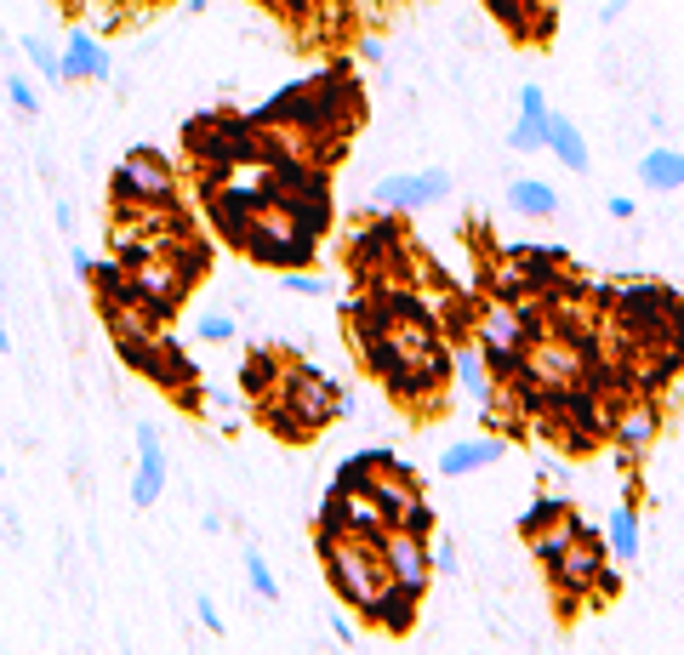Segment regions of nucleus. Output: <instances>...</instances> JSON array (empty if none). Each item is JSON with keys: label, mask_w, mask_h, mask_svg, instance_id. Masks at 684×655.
Segmentation results:
<instances>
[{"label": "nucleus", "mask_w": 684, "mask_h": 655, "mask_svg": "<svg viewBox=\"0 0 684 655\" xmlns=\"http://www.w3.org/2000/svg\"><path fill=\"white\" fill-rule=\"evenodd\" d=\"M314 559H320L331 593L349 604L354 616L365 610V604H371L388 581H394V576H388V565H382V553H377V541H354V536L314 530Z\"/></svg>", "instance_id": "f257e3e1"}, {"label": "nucleus", "mask_w": 684, "mask_h": 655, "mask_svg": "<svg viewBox=\"0 0 684 655\" xmlns=\"http://www.w3.org/2000/svg\"><path fill=\"white\" fill-rule=\"evenodd\" d=\"M605 314L616 320V331L627 342H639V336H684V296L673 285H662V280H627V285H616Z\"/></svg>", "instance_id": "f03ea898"}, {"label": "nucleus", "mask_w": 684, "mask_h": 655, "mask_svg": "<svg viewBox=\"0 0 684 655\" xmlns=\"http://www.w3.org/2000/svg\"><path fill=\"white\" fill-rule=\"evenodd\" d=\"M109 199L115 212L131 223L143 212H160V206H177V183H172V160L160 155V148L137 143L131 155L109 172Z\"/></svg>", "instance_id": "7ed1b4c3"}, {"label": "nucleus", "mask_w": 684, "mask_h": 655, "mask_svg": "<svg viewBox=\"0 0 684 655\" xmlns=\"http://www.w3.org/2000/svg\"><path fill=\"white\" fill-rule=\"evenodd\" d=\"M234 251H246L252 263H263V268H280V274H285V268H309V263L320 257V239H314L309 228L291 223V212L274 199L268 212H257V217L246 223V234L234 239Z\"/></svg>", "instance_id": "20e7f679"}, {"label": "nucleus", "mask_w": 684, "mask_h": 655, "mask_svg": "<svg viewBox=\"0 0 684 655\" xmlns=\"http://www.w3.org/2000/svg\"><path fill=\"white\" fill-rule=\"evenodd\" d=\"M405 257H411V245H405L400 212H382V217L360 223L354 239H349V268H354V280H365V285L405 274Z\"/></svg>", "instance_id": "39448f33"}, {"label": "nucleus", "mask_w": 684, "mask_h": 655, "mask_svg": "<svg viewBox=\"0 0 684 655\" xmlns=\"http://www.w3.org/2000/svg\"><path fill=\"white\" fill-rule=\"evenodd\" d=\"M336 393H342V388H336L331 377H320L314 365H285V377H280V388H274L268 399H280V405L314 433V428L336 422Z\"/></svg>", "instance_id": "423d86ee"}, {"label": "nucleus", "mask_w": 684, "mask_h": 655, "mask_svg": "<svg viewBox=\"0 0 684 655\" xmlns=\"http://www.w3.org/2000/svg\"><path fill=\"white\" fill-rule=\"evenodd\" d=\"M446 194H451V172L446 166H428V172H394V177H382L371 188V206L422 212V206H433V199H446Z\"/></svg>", "instance_id": "0eeeda50"}, {"label": "nucleus", "mask_w": 684, "mask_h": 655, "mask_svg": "<svg viewBox=\"0 0 684 655\" xmlns=\"http://www.w3.org/2000/svg\"><path fill=\"white\" fill-rule=\"evenodd\" d=\"M377 553H382L388 576H394L405 593H428V581H433L428 541H417V536H405V530H382V536H377Z\"/></svg>", "instance_id": "6e6552de"}, {"label": "nucleus", "mask_w": 684, "mask_h": 655, "mask_svg": "<svg viewBox=\"0 0 684 655\" xmlns=\"http://www.w3.org/2000/svg\"><path fill=\"white\" fill-rule=\"evenodd\" d=\"M656 433H662V405H656L651 393H633L627 405L610 411V422H605V439H610L616 450H633V457H645Z\"/></svg>", "instance_id": "1a4fd4ad"}, {"label": "nucleus", "mask_w": 684, "mask_h": 655, "mask_svg": "<svg viewBox=\"0 0 684 655\" xmlns=\"http://www.w3.org/2000/svg\"><path fill=\"white\" fill-rule=\"evenodd\" d=\"M417 616H422V593H405L400 581H388L365 610H360V622L365 627H377V633H388V638H405L411 627H417Z\"/></svg>", "instance_id": "9d476101"}, {"label": "nucleus", "mask_w": 684, "mask_h": 655, "mask_svg": "<svg viewBox=\"0 0 684 655\" xmlns=\"http://www.w3.org/2000/svg\"><path fill=\"white\" fill-rule=\"evenodd\" d=\"M508 457V439L502 433H479V439H457L439 450V479H468L479 468H497Z\"/></svg>", "instance_id": "9b49d317"}, {"label": "nucleus", "mask_w": 684, "mask_h": 655, "mask_svg": "<svg viewBox=\"0 0 684 655\" xmlns=\"http://www.w3.org/2000/svg\"><path fill=\"white\" fill-rule=\"evenodd\" d=\"M166 490V450H160V428L137 422V479H131V501L137 508H155Z\"/></svg>", "instance_id": "f8f14e48"}, {"label": "nucleus", "mask_w": 684, "mask_h": 655, "mask_svg": "<svg viewBox=\"0 0 684 655\" xmlns=\"http://www.w3.org/2000/svg\"><path fill=\"white\" fill-rule=\"evenodd\" d=\"M548 97H543V86L536 80H525L519 86V120H514V131H508V148L514 155H543L548 148Z\"/></svg>", "instance_id": "ddd939ff"}, {"label": "nucleus", "mask_w": 684, "mask_h": 655, "mask_svg": "<svg viewBox=\"0 0 684 655\" xmlns=\"http://www.w3.org/2000/svg\"><path fill=\"white\" fill-rule=\"evenodd\" d=\"M109 75H115L109 46L91 29H69V40H63V86L69 80H109Z\"/></svg>", "instance_id": "4468645a"}, {"label": "nucleus", "mask_w": 684, "mask_h": 655, "mask_svg": "<svg viewBox=\"0 0 684 655\" xmlns=\"http://www.w3.org/2000/svg\"><path fill=\"white\" fill-rule=\"evenodd\" d=\"M400 457L388 444H371V450H354V457H342L336 468H331V490H342V496H365L371 485H377V473H388Z\"/></svg>", "instance_id": "2eb2a0df"}, {"label": "nucleus", "mask_w": 684, "mask_h": 655, "mask_svg": "<svg viewBox=\"0 0 684 655\" xmlns=\"http://www.w3.org/2000/svg\"><path fill=\"white\" fill-rule=\"evenodd\" d=\"M605 547H610L616 565H633V559H639L645 536H639V508H633V496L610 508V519H605Z\"/></svg>", "instance_id": "dca6fc26"}, {"label": "nucleus", "mask_w": 684, "mask_h": 655, "mask_svg": "<svg viewBox=\"0 0 684 655\" xmlns=\"http://www.w3.org/2000/svg\"><path fill=\"white\" fill-rule=\"evenodd\" d=\"M451 382L468 393V399H485L497 388V377H491V365H485V354H479V342H451Z\"/></svg>", "instance_id": "f3484780"}, {"label": "nucleus", "mask_w": 684, "mask_h": 655, "mask_svg": "<svg viewBox=\"0 0 684 655\" xmlns=\"http://www.w3.org/2000/svg\"><path fill=\"white\" fill-rule=\"evenodd\" d=\"M285 377V360L274 354V348H252L246 360H240V393L246 399H268Z\"/></svg>", "instance_id": "a211bd4d"}, {"label": "nucleus", "mask_w": 684, "mask_h": 655, "mask_svg": "<svg viewBox=\"0 0 684 655\" xmlns=\"http://www.w3.org/2000/svg\"><path fill=\"white\" fill-rule=\"evenodd\" d=\"M548 155H554L559 166H570V172H588V166H594L588 137H582V126L565 120V115H548Z\"/></svg>", "instance_id": "6ab92c4d"}, {"label": "nucleus", "mask_w": 684, "mask_h": 655, "mask_svg": "<svg viewBox=\"0 0 684 655\" xmlns=\"http://www.w3.org/2000/svg\"><path fill=\"white\" fill-rule=\"evenodd\" d=\"M508 206H514L519 217H554V212H559V194H554V183H543V177H514V183H508Z\"/></svg>", "instance_id": "aec40b11"}, {"label": "nucleus", "mask_w": 684, "mask_h": 655, "mask_svg": "<svg viewBox=\"0 0 684 655\" xmlns=\"http://www.w3.org/2000/svg\"><path fill=\"white\" fill-rule=\"evenodd\" d=\"M639 183H645L651 194L684 188V155H678V148H651V155L639 160Z\"/></svg>", "instance_id": "412c9836"}, {"label": "nucleus", "mask_w": 684, "mask_h": 655, "mask_svg": "<svg viewBox=\"0 0 684 655\" xmlns=\"http://www.w3.org/2000/svg\"><path fill=\"white\" fill-rule=\"evenodd\" d=\"M565 514H576V508H570L565 496H536L530 508H525V514L514 519V530H519L525 541H536V536H543V530H554V525H559Z\"/></svg>", "instance_id": "4be33fe9"}, {"label": "nucleus", "mask_w": 684, "mask_h": 655, "mask_svg": "<svg viewBox=\"0 0 684 655\" xmlns=\"http://www.w3.org/2000/svg\"><path fill=\"white\" fill-rule=\"evenodd\" d=\"M23 58L35 63V75L46 86H63V46H52L46 35H23Z\"/></svg>", "instance_id": "5701e85b"}, {"label": "nucleus", "mask_w": 684, "mask_h": 655, "mask_svg": "<svg viewBox=\"0 0 684 655\" xmlns=\"http://www.w3.org/2000/svg\"><path fill=\"white\" fill-rule=\"evenodd\" d=\"M394 530H405V536H417V541H433V536H439L433 501H428V496H411L405 508H400V519H394Z\"/></svg>", "instance_id": "b1692460"}, {"label": "nucleus", "mask_w": 684, "mask_h": 655, "mask_svg": "<svg viewBox=\"0 0 684 655\" xmlns=\"http://www.w3.org/2000/svg\"><path fill=\"white\" fill-rule=\"evenodd\" d=\"M246 576H252V593H257V598H268V604L280 598V581L268 576V559H263L257 547H246Z\"/></svg>", "instance_id": "393cba45"}, {"label": "nucleus", "mask_w": 684, "mask_h": 655, "mask_svg": "<svg viewBox=\"0 0 684 655\" xmlns=\"http://www.w3.org/2000/svg\"><path fill=\"white\" fill-rule=\"evenodd\" d=\"M7 97H12L18 115H40V91H35L23 75H7Z\"/></svg>", "instance_id": "a878e982"}, {"label": "nucleus", "mask_w": 684, "mask_h": 655, "mask_svg": "<svg viewBox=\"0 0 684 655\" xmlns=\"http://www.w3.org/2000/svg\"><path fill=\"white\" fill-rule=\"evenodd\" d=\"M280 285H285L291 296H325V280H320V274H309V268H285V274H280Z\"/></svg>", "instance_id": "bb28decb"}, {"label": "nucleus", "mask_w": 684, "mask_h": 655, "mask_svg": "<svg viewBox=\"0 0 684 655\" xmlns=\"http://www.w3.org/2000/svg\"><path fill=\"white\" fill-rule=\"evenodd\" d=\"M428 559H433V570H439V576H457V565H462V559H457V541H446V536H433V541H428Z\"/></svg>", "instance_id": "cd10ccee"}, {"label": "nucleus", "mask_w": 684, "mask_h": 655, "mask_svg": "<svg viewBox=\"0 0 684 655\" xmlns=\"http://www.w3.org/2000/svg\"><path fill=\"white\" fill-rule=\"evenodd\" d=\"M194 331H201V342H228L234 336V320L228 314H201V325H194Z\"/></svg>", "instance_id": "c85d7f7f"}, {"label": "nucleus", "mask_w": 684, "mask_h": 655, "mask_svg": "<svg viewBox=\"0 0 684 655\" xmlns=\"http://www.w3.org/2000/svg\"><path fill=\"white\" fill-rule=\"evenodd\" d=\"M172 399H177L183 411H201V405H206V388H201V382H183V388H172Z\"/></svg>", "instance_id": "c756f323"}, {"label": "nucleus", "mask_w": 684, "mask_h": 655, "mask_svg": "<svg viewBox=\"0 0 684 655\" xmlns=\"http://www.w3.org/2000/svg\"><path fill=\"white\" fill-rule=\"evenodd\" d=\"M331 638H336V644H354V638H360V627H354V616H342V610H331Z\"/></svg>", "instance_id": "7c9ffc66"}, {"label": "nucleus", "mask_w": 684, "mask_h": 655, "mask_svg": "<svg viewBox=\"0 0 684 655\" xmlns=\"http://www.w3.org/2000/svg\"><path fill=\"white\" fill-rule=\"evenodd\" d=\"M274 7H280V12L291 18V23H303V18L314 12V0H274Z\"/></svg>", "instance_id": "2f4dec72"}, {"label": "nucleus", "mask_w": 684, "mask_h": 655, "mask_svg": "<svg viewBox=\"0 0 684 655\" xmlns=\"http://www.w3.org/2000/svg\"><path fill=\"white\" fill-rule=\"evenodd\" d=\"M605 212H610L616 223H627V217H633V212H639V206H633V199H627V194H610V206H605Z\"/></svg>", "instance_id": "473e14b6"}, {"label": "nucleus", "mask_w": 684, "mask_h": 655, "mask_svg": "<svg viewBox=\"0 0 684 655\" xmlns=\"http://www.w3.org/2000/svg\"><path fill=\"white\" fill-rule=\"evenodd\" d=\"M201 622H206V633H223V616H217V604L201 593Z\"/></svg>", "instance_id": "72a5a7b5"}, {"label": "nucleus", "mask_w": 684, "mask_h": 655, "mask_svg": "<svg viewBox=\"0 0 684 655\" xmlns=\"http://www.w3.org/2000/svg\"><path fill=\"white\" fill-rule=\"evenodd\" d=\"M354 411H360V399H354L349 388H342V393H336V417H354Z\"/></svg>", "instance_id": "f704fd0d"}, {"label": "nucleus", "mask_w": 684, "mask_h": 655, "mask_svg": "<svg viewBox=\"0 0 684 655\" xmlns=\"http://www.w3.org/2000/svg\"><path fill=\"white\" fill-rule=\"evenodd\" d=\"M627 12V0H605V7H599V23H616Z\"/></svg>", "instance_id": "c9c22d12"}, {"label": "nucleus", "mask_w": 684, "mask_h": 655, "mask_svg": "<svg viewBox=\"0 0 684 655\" xmlns=\"http://www.w3.org/2000/svg\"><path fill=\"white\" fill-rule=\"evenodd\" d=\"M0 354H12V331H7V320H0Z\"/></svg>", "instance_id": "e433bc0d"}, {"label": "nucleus", "mask_w": 684, "mask_h": 655, "mask_svg": "<svg viewBox=\"0 0 684 655\" xmlns=\"http://www.w3.org/2000/svg\"><path fill=\"white\" fill-rule=\"evenodd\" d=\"M58 7H69V12H75V7H80V0H58Z\"/></svg>", "instance_id": "4c0bfd02"}, {"label": "nucleus", "mask_w": 684, "mask_h": 655, "mask_svg": "<svg viewBox=\"0 0 684 655\" xmlns=\"http://www.w3.org/2000/svg\"><path fill=\"white\" fill-rule=\"evenodd\" d=\"M0 473H7V462H0Z\"/></svg>", "instance_id": "58836bf2"}]
</instances>
